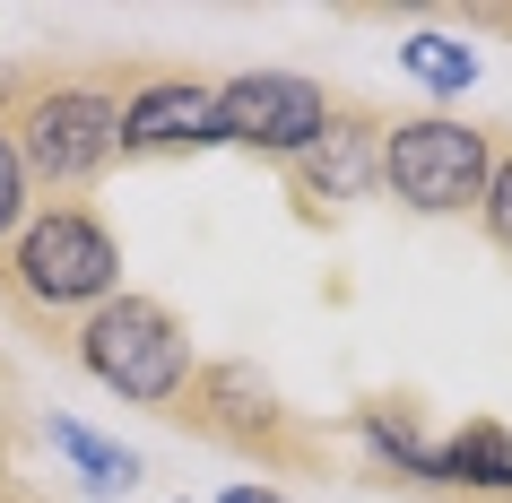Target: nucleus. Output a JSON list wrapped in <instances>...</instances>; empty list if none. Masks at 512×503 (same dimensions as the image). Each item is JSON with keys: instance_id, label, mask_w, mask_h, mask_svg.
Returning a JSON list of instances; mask_svg holds the SVG:
<instances>
[{"instance_id": "f257e3e1", "label": "nucleus", "mask_w": 512, "mask_h": 503, "mask_svg": "<svg viewBox=\"0 0 512 503\" xmlns=\"http://www.w3.org/2000/svg\"><path fill=\"white\" fill-rule=\"evenodd\" d=\"M148 79L131 53H27L0 61V139L35 200H87L122 165V105Z\"/></svg>"}, {"instance_id": "f03ea898", "label": "nucleus", "mask_w": 512, "mask_h": 503, "mask_svg": "<svg viewBox=\"0 0 512 503\" xmlns=\"http://www.w3.org/2000/svg\"><path fill=\"white\" fill-rule=\"evenodd\" d=\"M113 295H122V243L87 200H35L27 226L0 243V321L53 356H70L79 321Z\"/></svg>"}, {"instance_id": "7ed1b4c3", "label": "nucleus", "mask_w": 512, "mask_h": 503, "mask_svg": "<svg viewBox=\"0 0 512 503\" xmlns=\"http://www.w3.org/2000/svg\"><path fill=\"white\" fill-rule=\"evenodd\" d=\"M165 417L183 425L191 443L235 451V460H252V469H270V477H322L330 469V425L287 408V391L252 356H200Z\"/></svg>"}, {"instance_id": "20e7f679", "label": "nucleus", "mask_w": 512, "mask_h": 503, "mask_svg": "<svg viewBox=\"0 0 512 503\" xmlns=\"http://www.w3.org/2000/svg\"><path fill=\"white\" fill-rule=\"evenodd\" d=\"M70 365H79L87 382H105L113 399H131V408H157V417H165L200 356H191V330H183V313H174V304L122 287L113 304H96V313L79 321Z\"/></svg>"}, {"instance_id": "39448f33", "label": "nucleus", "mask_w": 512, "mask_h": 503, "mask_svg": "<svg viewBox=\"0 0 512 503\" xmlns=\"http://www.w3.org/2000/svg\"><path fill=\"white\" fill-rule=\"evenodd\" d=\"M486 174H495V131L452 122V113H391L382 131V200L408 217H478Z\"/></svg>"}, {"instance_id": "423d86ee", "label": "nucleus", "mask_w": 512, "mask_h": 503, "mask_svg": "<svg viewBox=\"0 0 512 503\" xmlns=\"http://www.w3.org/2000/svg\"><path fill=\"white\" fill-rule=\"evenodd\" d=\"M339 87L304 79V70H243V79H217V113H209V139L217 148H243V157H304L322 139Z\"/></svg>"}, {"instance_id": "0eeeda50", "label": "nucleus", "mask_w": 512, "mask_h": 503, "mask_svg": "<svg viewBox=\"0 0 512 503\" xmlns=\"http://www.w3.org/2000/svg\"><path fill=\"white\" fill-rule=\"evenodd\" d=\"M382 131H391V113L365 105V96H339L322 122V139L304 148V157H287L278 174H287V200H296L313 226L339 209H356V200H374L382 191Z\"/></svg>"}, {"instance_id": "6e6552de", "label": "nucleus", "mask_w": 512, "mask_h": 503, "mask_svg": "<svg viewBox=\"0 0 512 503\" xmlns=\"http://www.w3.org/2000/svg\"><path fill=\"white\" fill-rule=\"evenodd\" d=\"M209 113H217V79H200V70H148V79L131 87V105H122V165L217 148Z\"/></svg>"}, {"instance_id": "1a4fd4ad", "label": "nucleus", "mask_w": 512, "mask_h": 503, "mask_svg": "<svg viewBox=\"0 0 512 503\" xmlns=\"http://www.w3.org/2000/svg\"><path fill=\"white\" fill-rule=\"evenodd\" d=\"M434 495L512 503V425L504 417H469L452 434H434Z\"/></svg>"}, {"instance_id": "9d476101", "label": "nucleus", "mask_w": 512, "mask_h": 503, "mask_svg": "<svg viewBox=\"0 0 512 503\" xmlns=\"http://www.w3.org/2000/svg\"><path fill=\"white\" fill-rule=\"evenodd\" d=\"M44 443L79 469V486L87 495H131L139 477H148V460L139 451H122V443H105V434H87L79 417H44Z\"/></svg>"}, {"instance_id": "9b49d317", "label": "nucleus", "mask_w": 512, "mask_h": 503, "mask_svg": "<svg viewBox=\"0 0 512 503\" xmlns=\"http://www.w3.org/2000/svg\"><path fill=\"white\" fill-rule=\"evenodd\" d=\"M400 70L426 87V96H469V87H478V53H469L460 35H426V27L400 44Z\"/></svg>"}, {"instance_id": "f8f14e48", "label": "nucleus", "mask_w": 512, "mask_h": 503, "mask_svg": "<svg viewBox=\"0 0 512 503\" xmlns=\"http://www.w3.org/2000/svg\"><path fill=\"white\" fill-rule=\"evenodd\" d=\"M478 226H486V243L512 261V139L495 131V174H486V200H478Z\"/></svg>"}, {"instance_id": "ddd939ff", "label": "nucleus", "mask_w": 512, "mask_h": 503, "mask_svg": "<svg viewBox=\"0 0 512 503\" xmlns=\"http://www.w3.org/2000/svg\"><path fill=\"white\" fill-rule=\"evenodd\" d=\"M27 209H35V191H27V174H18V157H9V139H0V243L27 226Z\"/></svg>"}, {"instance_id": "4468645a", "label": "nucleus", "mask_w": 512, "mask_h": 503, "mask_svg": "<svg viewBox=\"0 0 512 503\" xmlns=\"http://www.w3.org/2000/svg\"><path fill=\"white\" fill-rule=\"evenodd\" d=\"M0 503H53L35 477H18V451H9V417H0Z\"/></svg>"}, {"instance_id": "2eb2a0df", "label": "nucleus", "mask_w": 512, "mask_h": 503, "mask_svg": "<svg viewBox=\"0 0 512 503\" xmlns=\"http://www.w3.org/2000/svg\"><path fill=\"white\" fill-rule=\"evenodd\" d=\"M217 503H287V495H270V486H226Z\"/></svg>"}, {"instance_id": "dca6fc26", "label": "nucleus", "mask_w": 512, "mask_h": 503, "mask_svg": "<svg viewBox=\"0 0 512 503\" xmlns=\"http://www.w3.org/2000/svg\"><path fill=\"white\" fill-rule=\"evenodd\" d=\"M486 27H504V35H512V9H486Z\"/></svg>"}]
</instances>
